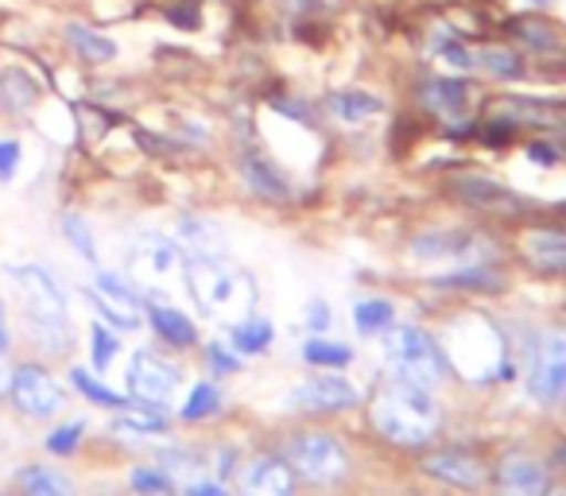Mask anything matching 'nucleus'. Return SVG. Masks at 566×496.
I'll list each match as a JSON object with an SVG mask.
<instances>
[{"instance_id": "f3484780", "label": "nucleus", "mask_w": 566, "mask_h": 496, "mask_svg": "<svg viewBox=\"0 0 566 496\" xmlns=\"http://www.w3.org/2000/svg\"><path fill=\"white\" fill-rule=\"evenodd\" d=\"M419 97H423V105L434 113H458L465 105V97H470V86L458 78H431V82H423Z\"/></svg>"}, {"instance_id": "39448f33", "label": "nucleus", "mask_w": 566, "mask_h": 496, "mask_svg": "<svg viewBox=\"0 0 566 496\" xmlns=\"http://www.w3.org/2000/svg\"><path fill=\"white\" fill-rule=\"evenodd\" d=\"M527 392L539 403H563L566 400V330H547L535 349L532 377H527Z\"/></svg>"}, {"instance_id": "6ab92c4d", "label": "nucleus", "mask_w": 566, "mask_h": 496, "mask_svg": "<svg viewBox=\"0 0 566 496\" xmlns=\"http://www.w3.org/2000/svg\"><path fill=\"white\" fill-rule=\"evenodd\" d=\"M241 175H244V182H249L256 194H264V198H287V182H283V175L275 171L268 159H260V156H244L241 159Z\"/></svg>"}, {"instance_id": "f257e3e1", "label": "nucleus", "mask_w": 566, "mask_h": 496, "mask_svg": "<svg viewBox=\"0 0 566 496\" xmlns=\"http://www.w3.org/2000/svg\"><path fill=\"white\" fill-rule=\"evenodd\" d=\"M9 276L17 284L24 323L35 334V341L43 349H51V353H66L71 334H66V295L59 287V279L40 264H12Z\"/></svg>"}, {"instance_id": "2eb2a0df", "label": "nucleus", "mask_w": 566, "mask_h": 496, "mask_svg": "<svg viewBox=\"0 0 566 496\" xmlns=\"http://www.w3.org/2000/svg\"><path fill=\"white\" fill-rule=\"evenodd\" d=\"M151 326H156L159 338L171 341V346H179V349L195 346V323H190L182 310L167 307V303H151Z\"/></svg>"}, {"instance_id": "9d476101", "label": "nucleus", "mask_w": 566, "mask_h": 496, "mask_svg": "<svg viewBox=\"0 0 566 496\" xmlns=\"http://www.w3.org/2000/svg\"><path fill=\"white\" fill-rule=\"evenodd\" d=\"M292 403L303 411H346L357 403V388L342 377H331V372H318V377L303 380L292 392Z\"/></svg>"}, {"instance_id": "dca6fc26", "label": "nucleus", "mask_w": 566, "mask_h": 496, "mask_svg": "<svg viewBox=\"0 0 566 496\" xmlns=\"http://www.w3.org/2000/svg\"><path fill=\"white\" fill-rule=\"evenodd\" d=\"M458 187V194L465 198V202H473V205H481V210H516V198H512V190H504V187H496V182H489V179H458L454 182Z\"/></svg>"}, {"instance_id": "473e14b6", "label": "nucleus", "mask_w": 566, "mask_h": 496, "mask_svg": "<svg viewBox=\"0 0 566 496\" xmlns=\"http://www.w3.org/2000/svg\"><path fill=\"white\" fill-rule=\"evenodd\" d=\"M133 488H136V496H175L167 473H156V469H136Z\"/></svg>"}, {"instance_id": "7ed1b4c3", "label": "nucleus", "mask_w": 566, "mask_h": 496, "mask_svg": "<svg viewBox=\"0 0 566 496\" xmlns=\"http://www.w3.org/2000/svg\"><path fill=\"white\" fill-rule=\"evenodd\" d=\"M385 357L396 369V377L419 388H434L442 380V372H447V361H442L439 346H434L423 330H416V326H396V330H388Z\"/></svg>"}, {"instance_id": "4468645a", "label": "nucleus", "mask_w": 566, "mask_h": 496, "mask_svg": "<svg viewBox=\"0 0 566 496\" xmlns=\"http://www.w3.org/2000/svg\"><path fill=\"white\" fill-rule=\"evenodd\" d=\"M423 469L431 473V477L447 481V485H458V488H478L481 485V465L473 462L470 454H458V450H439V454H431L423 462Z\"/></svg>"}, {"instance_id": "393cba45", "label": "nucleus", "mask_w": 566, "mask_h": 496, "mask_svg": "<svg viewBox=\"0 0 566 496\" xmlns=\"http://www.w3.org/2000/svg\"><path fill=\"white\" fill-rule=\"evenodd\" d=\"M354 323L361 334H385L388 326H392V303H385V299L361 303V307L354 310Z\"/></svg>"}, {"instance_id": "bb28decb", "label": "nucleus", "mask_w": 566, "mask_h": 496, "mask_svg": "<svg viewBox=\"0 0 566 496\" xmlns=\"http://www.w3.org/2000/svg\"><path fill=\"white\" fill-rule=\"evenodd\" d=\"M71 380H74V388H78L86 400H94V403H102V408H125V400H120L113 388H105L102 380H94L86 369H74L71 372Z\"/></svg>"}, {"instance_id": "79ce46f5", "label": "nucleus", "mask_w": 566, "mask_h": 496, "mask_svg": "<svg viewBox=\"0 0 566 496\" xmlns=\"http://www.w3.org/2000/svg\"><path fill=\"white\" fill-rule=\"evenodd\" d=\"M543 496H566V488H547Z\"/></svg>"}, {"instance_id": "aec40b11", "label": "nucleus", "mask_w": 566, "mask_h": 496, "mask_svg": "<svg viewBox=\"0 0 566 496\" xmlns=\"http://www.w3.org/2000/svg\"><path fill=\"white\" fill-rule=\"evenodd\" d=\"M20 488H24V496H78L63 473L43 469V465H32V469L20 473Z\"/></svg>"}, {"instance_id": "cd10ccee", "label": "nucleus", "mask_w": 566, "mask_h": 496, "mask_svg": "<svg viewBox=\"0 0 566 496\" xmlns=\"http://www.w3.org/2000/svg\"><path fill=\"white\" fill-rule=\"evenodd\" d=\"M164 426H167V419L144 411V403L136 411H120V415H117V431L120 434H159Z\"/></svg>"}, {"instance_id": "f8f14e48", "label": "nucleus", "mask_w": 566, "mask_h": 496, "mask_svg": "<svg viewBox=\"0 0 566 496\" xmlns=\"http://www.w3.org/2000/svg\"><path fill=\"white\" fill-rule=\"evenodd\" d=\"M244 496H292V465L280 457H256L241 477Z\"/></svg>"}, {"instance_id": "5701e85b", "label": "nucleus", "mask_w": 566, "mask_h": 496, "mask_svg": "<svg viewBox=\"0 0 566 496\" xmlns=\"http://www.w3.org/2000/svg\"><path fill=\"white\" fill-rule=\"evenodd\" d=\"M331 109L338 113L342 120H365L373 113H380V102L373 94H361V89H346V94L331 97Z\"/></svg>"}, {"instance_id": "c85d7f7f", "label": "nucleus", "mask_w": 566, "mask_h": 496, "mask_svg": "<svg viewBox=\"0 0 566 496\" xmlns=\"http://www.w3.org/2000/svg\"><path fill=\"white\" fill-rule=\"evenodd\" d=\"M63 233H66V241H71L74 249H78V256H82V261H90V264L97 261L94 233H90V225L78 218V213H66V218H63Z\"/></svg>"}, {"instance_id": "f704fd0d", "label": "nucleus", "mask_w": 566, "mask_h": 496, "mask_svg": "<svg viewBox=\"0 0 566 496\" xmlns=\"http://www.w3.org/2000/svg\"><path fill=\"white\" fill-rule=\"evenodd\" d=\"M82 431H86V426H82V423H66V426H59V431L48 439V450H51V454H74V446H78V442H82Z\"/></svg>"}, {"instance_id": "a878e982", "label": "nucleus", "mask_w": 566, "mask_h": 496, "mask_svg": "<svg viewBox=\"0 0 566 496\" xmlns=\"http://www.w3.org/2000/svg\"><path fill=\"white\" fill-rule=\"evenodd\" d=\"M0 97L9 105H17V109H24V105L35 102V82L20 71H4L0 74Z\"/></svg>"}, {"instance_id": "412c9836", "label": "nucleus", "mask_w": 566, "mask_h": 496, "mask_svg": "<svg viewBox=\"0 0 566 496\" xmlns=\"http://www.w3.org/2000/svg\"><path fill=\"white\" fill-rule=\"evenodd\" d=\"M527 253L539 268L566 272V233H532L527 236Z\"/></svg>"}, {"instance_id": "37998d69", "label": "nucleus", "mask_w": 566, "mask_h": 496, "mask_svg": "<svg viewBox=\"0 0 566 496\" xmlns=\"http://www.w3.org/2000/svg\"><path fill=\"white\" fill-rule=\"evenodd\" d=\"M539 4H547V0H539Z\"/></svg>"}, {"instance_id": "20e7f679", "label": "nucleus", "mask_w": 566, "mask_h": 496, "mask_svg": "<svg viewBox=\"0 0 566 496\" xmlns=\"http://www.w3.org/2000/svg\"><path fill=\"white\" fill-rule=\"evenodd\" d=\"M287 465H292V473H300L303 481H311V485H334V481L346 477L349 457H346V450L331 439V434L311 431V434H300V439L292 442V450H287Z\"/></svg>"}, {"instance_id": "9b49d317", "label": "nucleus", "mask_w": 566, "mask_h": 496, "mask_svg": "<svg viewBox=\"0 0 566 496\" xmlns=\"http://www.w3.org/2000/svg\"><path fill=\"white\" fill-rule=\"evenodd\" d=\"M175 264H179V253H175L171 241H164V236H144L133 253V276L140 279L148 292H156V284L175 268Z\"/></svg>"}, {"instance_id": "6e6552de", "label": "nucleus", "mask_w": 566, "mask_h": 496, "mask_svg": "<svg viewBox=\"0 0 566 496\" xmlns=\"http://www.w3.org/2000/svg\"><path fill=\"white\" fill-rule=\"evenodd\" d=\"M179 388V372L175 365H167L164 357L156 353H136L133 369H128V392L144 403V408H159L167 403Z\"/></svg>"}, {"instance_id": "7c9ffc66", "label": "nucleus", "mask_w": 566, "mask_h": 496, "mask_svg": "<svg viewBox=\"0 0 566 496\" xmlns=\"http://www.w3.org/2000/svg\"><path fill=\"white\" fill-rule=\"evenodd\" d=\"M473 63L485 66V71H489V74H496V78H516V74H520V59L512 55L509 48L481 51V55H473Z\"/></svg>"}, {"instance_id": "c9c22d12", "label": "nucleus", "mask_w": 566, "mask_h": 496, "mask_svg": "<svg viewBox=\"0 0 566 496\" xmlns=\"http://www.w3.org/2000/svg\"><path fill=\"white\" fill-rule=\"evenodd\" d=\"M20 167V144L17 140H0V182H9Z\"/></svg>"}, {"instance_id": "4be33fe9", "label": "nucleus", "mask_w": 566, "mask_h": 496, "mask_svg": "<svg viewBox=\"0 0 566 496\" xmlns=\"http://www.w3.org/2000/svg\"><path fill=\"white\" fill-rule=\"evenodd\" d=\"M465 244H470V236L462 233H427L411 244V253L419 261H442V256H465Z\"/></svg>"}, {"instance_id": "72a5a7b5", "label": "nucleus", "mask_w": 566, "mask_h": 496, "mask_svg": "<svg viewBox=\"0 0 566 496\" xmlns=\"http://www.w3.org/2000/svg\"><path fill=\"white\" fill-rule=\"evenodd\" d=\"M90 338H94V369H109L113 357H117V349H120V341L113 338L105 326H94V334H90Z\"/></svg>"}, {"instance_id": "f03ea898", "label": "nucleus", "mask_w": 566, "mask_h": 496, "mask_svg": "<svg viewBox=\"0 0 566 496\" xmlns=\"http://www.w3.org/2000/svg\"><path fill=\"white\" fill-rule=\"evenodd\" d=\"M373 423L385 439L400 442V446H423L439 426V408L427 395V388L396 380L373 403Z\"/></svg>"}, {"instance_id": "58836bf2", "label": "nucleus", "mask_w": 566, "mask_h": 496, "mask_svg": "<svg viewBox=\"0 0 566 496\" xmlns=\"http://www.w3.org/2000/svg\"><path fill=\"white\" fill-rule=\"evenodd\" d=\"M532 159H535V163H555V151H551L547 148V144H535V148H532Z\"/></svg>"}, {"instance_id": "e433bc0d", "label": "nucleus", "mask_w": 566, "mask_h": 496, "mask_svg": "<svg viewBox=\"0 0 566 496\" xmlns=\"http://www.w3.org/2000/svg\"><path fill=\"white\" fill-rule=\"evenodd\" d=\"M307 323H311V330H331V307L326 303H311V315H307Z\"/></svg>"}, {"instance_id": "1a4fd4ad", "label": "nucleus", "mask_w": 566, "mask_h": 496, "mask_svg": "<svg viewBox=\"0 0 566 496\" xmlns=\"http://www.w3.org/2000/svg\"><path fill=\"white\" fill-rule=\"evenodd\" d=\"M86 299L102 310V318H109L120 330H136L140 326V310H136V292L113 272H97L94 287H86Z\"/></svg>"}, {"instance_id": "c756f323", "label": "nucleus", "mask_w": 566, "mask_h": 496, "mask_svg": "<svg viewBox=\"0 0 566 496\" xmlns=\"http://www.w3.org/2000/svg\"><path fill=\"white\" fill-rule=\"evenodd\" d=\"M303 357H307L311 365H323V369H342V365H349V349L346 346H334V341H307V349H303Z\"/></svg>"}, {"instance_id": "a19ab883", "label": "nucleus", "mask_w": 566, "mask_h": 496, "mask_svg": "<svg viewBox=\"0 0 566 496\" xmlns=\"http://www.w3.org/2000/svg\"><path fill=\"white\" fill-rule=\"evenodd\" d=\"M9 380H12V372L4 369V361H0V392H9Z\"/></svg>"}, {"instance_id": "423d86ee", "label": "nucleus", "mask_w": 566, "mask_h": 496, "mask_svg": "<svg viewBox=\"0 0 566 496\" xmlns=\"http://www.w3.org/2000/svg\"><path fill=\"white\" fill-rule=\"evenodd\" d=\"M9 395L20 415H28V419H51V415H59L66 403L63 388H59L55 380H51V372H43L40 365H24V369L12 372Z\"/></svg>"}, {"instance_id": "4c0bfd02", "label": "nucleus", "mask_w": 566, "mask_h": 496, "mask_svg": "<svg viewBox=\"0 0 566 496\" xmlns=\"http://www.w3.org/2000/svg\"><path fill=\"white\" fill-rule=\"evenodd\" d=\"M187 496H229L221 485H213V481H195V485L187 488Z\"/></svg>"}, {"instance_id": "ddd939ff", "label": "nucleus", "mask_w": 566, "mask_h": 496, "mask_svg": "<svg viewBox=\"0 0 566 496\" xmlns=\"http://www.w3.org/2000/svg\"><path fill=\"white\" fill-rule=\"evenodd\" d=\"M551 488V477L532 457H509L501 465V496H543Z\"/></svg>"}, {"instance_id": "0eeeda50", "label": "nucleus", "mask_w": 566, "mask_h": 496, "mask_svg": "<svg viewBox=\"0 0 566 496\" xmlns=\"http://www.w3.org/2000/svg\"><path fill=\"white\" fill-rule=\"evenodd\" d=\"M187 276H190V292H195L198 307H202L206 315H221L226 307H233L237 284H241V279H237L218 256H195Z\"/></svg>"}, {"instance_id": "b1692460", "label": "nucleus", "mask_w": 566, "mask_h": 496, "mask_svg": "<svg viewBox=\"0 0 566 496\" xmlns=\"http://www.w3.org/2000/svg\"><path fill=\"white\" fill-rule=\"evenodd\" d=\"M233 346L241 349V353H264L268 341H272V323H264V318H249V323L233 326Z\"/></svg>"}, {"instance_id": "2f4dec72", "label": "nucleus", "mask_w": 566, "mask_h": 496, "mask_svg": "<svg viewBox=\"0 0 566 496\" xmlns=\"http://www.w3.org/2000/svg\"><path fill=\"white\" fill-rule=\"evenodd\" d=\"M218 403H221L218 388H213V384H198L195 392H190L187 408H182V419H206V415H213V411H218Z\"/></svg>"}, {"instance_id": "a211bd4d", "label": "nucleus", "mask_w": 566, "mask_h": 496, "mask_svg": "<svg viewBox=\"0 0 566 496\" xmlns=\"http://www.w3.org/2000/svg\"><path fill=\"white\" fill-rule=\"evenodd\" d=\"M66 43H71L86 63H109V59L117 55V43L86 24H66Z\"/></svg>"}, {"instance_id": "ea45409f", "label": "nucleus", "mask_w": 566, "mask_h": 496, "mask_svg": "<svg viewBox=\"0 0 566 496\" xmlns=\"http://www.w3.org/2000/svg\"><path fill=\"white\" fill-rule=\"evenodd\" d=\"M9 353V326H4V315H0V357Z\"/></svg>"}]
</instances>
